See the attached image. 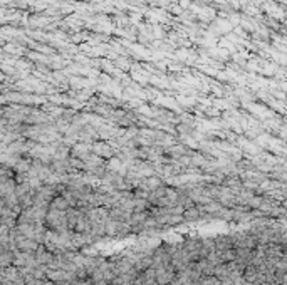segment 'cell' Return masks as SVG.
Listing matches in <instances>:
<instances>
[{
  "label": "cell",
  "mask_w": 287,
  "mask_h": 285,
  "mask_svg": "<svg viewBox=\"0 0 287 285\" xmlns=\"http://www.w3.org/2000/svg\"><path fill=\"white\" fill-rule=\"evenodd\" d=\"M183 217L187 218L188 222L197 220V218H200V210L198 208H187V210L183 211Z\"/></svg>",
  "instance_id": "obj_1"
}]
</instances>
